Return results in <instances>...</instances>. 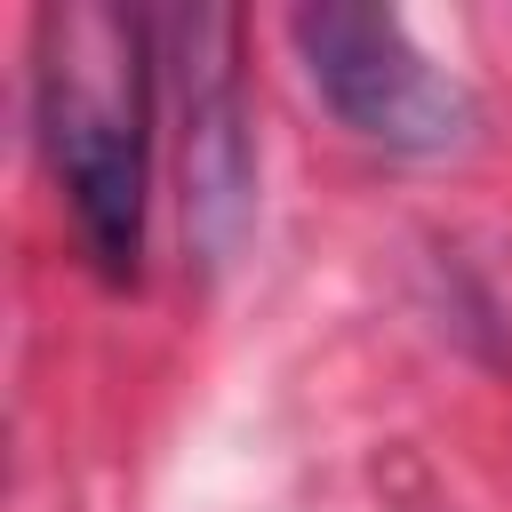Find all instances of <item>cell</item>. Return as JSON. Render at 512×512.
Masks as SVG:
<instances>
[{
	"label": "cell",
	"mask_w": 512,
	"mask_h": 512,
	"mask_svg": "<svg viewBox=\"0 0 512 512\" xmlns=\"http://www.w3.org/2000/svg\"><path fill=\"white\" fill-rule=\"evenodd\" d=\"M160 16L72 0L40 16L32 48V136L96 280H144L152 232V120H160Z\"/></svg>",
	"instance_id": "obj_1"
},
{
	"label": "cell",
	"mask_w": 512,
	"mask_h": 512,
	"mask_svg": "<svg viewBox=\"0 0 512 512\" xmlns=\"http://www.w3.org/2000/svg\"><path fill=\"white\" fill-rule=\"evenodd\" d=\"M168 32V80H176V160H184V240L216 272L248 240L256 216V128L240 88V16L184 8Z\"/></svg>",
	"instance_id": "obj_3"
},
{
	"label": "cell",
	"mask_w": 512,
	"mask_h": 512,
	"mask_svg": "<svg viewBox=\"0 0 512 512\" xmlns=\"http://www.w3.org/2000/svg\"><path fill=\"white\" fill-rule=\"evenodd\" d=\"M288 48L304 88L320 96V112L392 152V160H448L472 144L480 128V96L464 72H448L400 8H368V0H320L288 16Z\"/></svg>",
	"instance_id": "obj_2"
}]
</instances>
